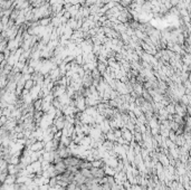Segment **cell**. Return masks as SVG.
<instances>
[{
    "instance_id": "cell-9",
    "label": "cell",
    "mask_w": 191,
    "mask_h": 190,
    "mask_svg": "<svg viewBox=\"0 0 191 190\" xmlns=\"http://www.w3.org/2000/svg\"><path fill=\"white\" fill-rule=\"evenodd\" d=\"M5 58H6V57H5V54H3L2 52H0V64L5 61Z\"/></svg>"
},
{
    "instance_id": "cell-2",
    "label": "cell",
    "mask_w": 191,
    "mask_h": 190,
    "mask_svg": "<svg viewBox=\"0 0 191 190\" xmlns=\"http://www.w3.org/2000/svg\"><path fill=\"white\" fill-rule=\"evenodd\" d=\"M54 171H55V174H56V176H57V174H62V173H64V172L66 171V165H65V163H64L63 161L55 163Z\"/></svg>"
},
{
    "instance_id": "cell-1",
    "label": "cell",
    "mask_w": 191,
    "mask_h": 190,
    "mask_svg": "<svg viewBox=\"0 0 191 190\" xmlns=\"http://www.w3.org/2000/svg\"><path fill=\"white\" fill-rule=\"evenodd\" d=\"M90 170H91L93 178H96V179H102L104 176H106L105 171H104V168H93L92 167Z\"/></svg>"
},
{
    "instance_id": "cell-7",
    "label": "cell",
    "mask_w": 191,
    "mask_h": 190,
    "mask_svg": "<svg viewBox=\"0 0 191 190\" xmlns=\"http://www.w3.org/2000/svg\"><path fill=\"white\" fill-rule=\"evenodd\" d=\"M104 161L100 159V160H93L92 161V167L93 168H104Z\"/></svg>"
},
{
    "instance_id": "cell-3",
    "label": "cell",
    "mask_w": 191,
    "mask_h": 190,
    "mask_svg": "<svg viewBox=\"0 0 191 190\" xmlns=\"http://www.w3.org/2000/svg\"><path fill=\"white\" fill-rule=\"evenodd\" d=\"M44 146H45V142L44 141H35L33 144L30 145V151H41L43 149H44Z\"/></svg>"
},
{
    "instance_id": "cell-4",
    "label": "cell",
    "mask_w": 191,
    "mask_h": 190,
    "mask_svg": "<svg viewBox=\"0 0 191 190\" xmlns=\"http://www.w3.org/2000/svg\"><path fill=\"white\" fill-rule=\"evenodd\" d=\"M36 85V82H34L31 78L30 80H27V81H25V84H24V89L27 91H30L34 86Z\"/></svg>"
},
{
    "instance_id": "cell-8",
    "label": "cell",
    "mask_w": 191,
    "mask_h": 190,
    "mask_svg": "<svg viewBox=\"0 0 191 190\" xmlns=\"http://www.w3.org/2000/svg\"><path fill=\"white\" fill-rule=\"evenodd\" d=\"M159 157H160V161H161V163H162V164H165V167H168V165H169V160L167 159V157L163 155V154H160Z\"/></svg>"
},
{
    "instance_id": "cell-6",
    "label": "cell",
    "mask_w": 191,
    "mask_h": 190,
    "mask_svg": "<svg viewBox=\"0 0 191 190\" xmlns=\"http://www.w3.org/2000/svg\"><path fill=\"white\" fill-rule=\"evenodd\" d=\"M80 172L82 173V176H84V177H85L86 179H92V178H93V176H92L91 170H90V169L81 168V169H80Z\"/></svg>"
},
{
    "instance_id": "cell-5",
    "label": "cell",
    "mask_w": 191,
    "mask_h": 190,
    "mask_svg": "<svg viewBox=\"0 0 191 190\" xmlns=\"http://www.w3.org/2000/svg\"><path fill=\"white\" fill-rule=\"evenodd\" d=\"M122 138H123L125 141H127V142H130L131 140H133V136H132L131 132L127 131V130H123V131H122Z\"/></svg>"
},
{
    "instance_id": "cell-10",
    "label": "cell",
    "mask_w": 191,
    "mask_h": 190,
    "mask_svg": "<svg viewBox=\"0 0 191 190\" xmlns=\"http://www.w3.org/2000/svg\"><path fill=\"white\" fill-rule=\"evenodd\" d=\"M71 0H64V3H69Z\"/></svg>"
}]
</instances>
